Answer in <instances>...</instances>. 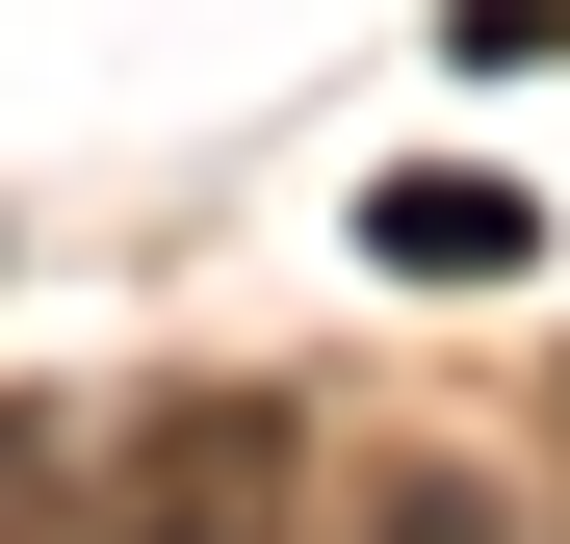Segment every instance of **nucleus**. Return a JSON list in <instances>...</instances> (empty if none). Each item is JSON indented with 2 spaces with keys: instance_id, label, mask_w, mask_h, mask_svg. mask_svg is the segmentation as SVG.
<instances>
[{
  "instance_id": "nucleus-1",
  "label": "nucleus",
  "mask_w": 570,
  "mask_h": 544,
  "mask_svg": "<svg viewBox=\"0 0 570 544\" xmlns=\"http://www.w3.org/2000/svg\"><path fill=\"white\" fill-rule=\"evenodd\" d=\"M78 544H312V415L285 389H156L78 467Z\"/></svg>"
},
{
  "instance_id": "nucleus-2",
  "label": "nucleus",
  "mask_w": 570,
  "mask_h": 544,
  "mask_svg": "<svg viewBox=\"0 0 570 544\" xmlns=\"http://www.w3.org/2000/svg\"><path fill=\"white\" fill-rule=\"evenodd\" d=\"M519 234H544L519 181H390V208H363V259H415V286H493Z\"/></svg>"
},
{
  "instance_id": "nucleus-3",
  "label": "nucleus",
  "mask_w": 570,
  "mask_h": 544,
  "mask_svg": "<svg viewBox=\"0 0 570 544\" xmlns=\"http://www.w3.org/2000/svg\"><path fill=\"white\" fill-rule=\"evenodd\" d=\"M0 544H78V467H52V415H0Z\"/></svg>"
},
{
  "instance_id": "nucleus-4",
  "label": "nucleus",
  "mask_w": 570,
  "mask_h": 544,
  "mask_svg": "<svg viewBox=\"0 0 570 544\" xmlns=\"http://www.w3.org/2000/svg\"><path fill=\"white\" fill-rule=\"evenodd\" d=\"M466 52H570V0H466Z\"/></svg>"
}]
</instances>
